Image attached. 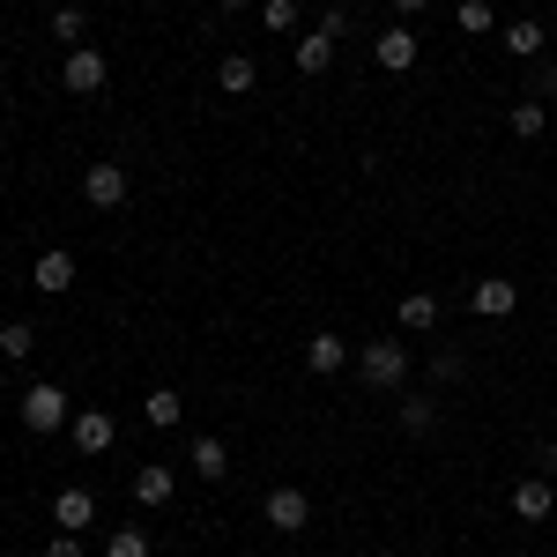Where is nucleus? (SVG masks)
<instances>
[{
	"instance_id": "18",
	"label": "nucleus",
	"mask_w": 557,
	"mask_h": 557,
	"mask_svg": "<svg viewBox=\"0 0 557 557\" xmlns=\"http://www.w3.org/2000/svg\"><path fill=\"white\" fill-rule=\"evenodd\" d=\"M290 60H298V75H327V67H335V38H320V30H305V38L290 45Z\"/></svg>"
},
{
	"instance_id": "10",
	"label": "nucleus",
	"mask_w": 557,
	"mask_h": 557,
	"mask_svg": "<svg viewBox=\"0 0 557 557\" xmlns=\"http://www.w3.org/2000/svg\"><path fill=\"white\" fill-rule=\"evenodd\" d=\"M349 357H357V343H343V335H327V327H320V335L305 343V372H312V380H335Z\"/></svg>"
},
{
	"instance_id": "7",
	"label": "nucleus",
	"mask_w": 557,
	"mask_h": 557,
	"mask_svg": "<svg viewBox=\"0 0 557 557\" xmlns=\"http://www.w3.org/2000/svg\"><path fill=\"white\" fill-rule=\"evenodd\" d=\"M127 491H134V513H157V506H172V498H178V475L164 469V461H141Z\"/></svg>"
},
{
	"instance_id": "8",
	"label": "nucleus",
	"mask_w": 557,
	"mask_h": 557,
	"mask_svg": "<svg viewBox=\"0 0 557 557\" xmlns=\"http://www.w3.org/2000/svg\"><path fill=\"white\" fill-rule=\"evenodd\" d=\"M67 438H75V454H112L120 424H112L104 409H75V417H67Z\"/></svg>"
},
{
	"instance_id": "2",
	"label": "nucleus",
	"mask_w": 557,
	"mask_h": 557,
	"mask_svg": "<svg viewBox=\"0 0 557 557\" xmlns=\"http://www.w3.org/2000/svg\"><path fill=\"white\" fill-rule=\"evenodd\" d=\"M67 417H75V401H67V386H23V431H38V438H52V431H67Z\"/></svg>"
},
{
	"instance_id": "1",
	"label": "nucleus",
	"mask_w": 557,
	"mask_h": 557,
	"mask_svg": "<svg viewBox=\"0 0 557 557\" xmlns=\"http://www.w3.org/2000/svg\"><path fill=\"white\" fill-rule=\"evenodd\" d=\"M357 380L372 386V394H401L409 386V343H357Z\"/></svg>"
},
{
	"instance_id": "29",
	"label": "nucleus",
	"mask_w": 557,
	"mask_h": 557,
	"mask_svg": "<svg viewBox=\"0 0 557 557\" xmlns=\"http://www.w3.org/2000/svg\"><path fill=\"white\" fill-rule=\"evenodd\" d=\"M535 97H557V60H535Z\"/></svg>"
},
{
	"instance_id": "30",
	"label": "nucleus",
	"mask_w": 557,
	"mask_h": 557,
	"mask_svg": "<svg viewBox=\"0 0 557 557\" xmlns=\"http://www.w3.org/2000/svg\"><path fill=\"white\" fill-rule=\"evenodd\" d=\"M45 557H83V535H52V550Z\"/></svg>"
},
{
	"instance_id": "26",
	"label": "nucleus",
	"mask_w": 557,
	"mask_h": 557,
	"mask_svg": "<svg viewBox=\"0 0 557 557\" xmlns=\"http://www.w3.org/2000/svg\"><path fill=\"white\" fill-rule=\"evenodd\" d=\"M454 23H461L469 38H483V30H491L498 15H491V0H461V8H454Z\"/></svg>"
},
{
	"instance_id": "12",
	"label": "nucleus",
	"mask_w": 557,
	"mask_h": 557,
	"mask_svg": "<svg viewBox=\"0 0 557 557\" xmlns=\"http://www.w3.org/2000/svg\"><path fill=\"white\" fill-rule=\"evenodd\" d=\"M513 305H520V283H506V275H491V283H475V290H469L475 320H506Z\"/></svg>"
},
{
	"instance_id": "11",
	"label": "nucleus",
	"mask_w": 557,
	"mask_h": 557,
	"mask_svg": "<svg viewBox=\"0 0 557 557\" xmlns=\"http://www.w3.org/2000/svg\"><path fill=\"white\" fill-rule=\"evenodd\" d=\"M394 320H401V335H431L446 320V305H438V290H409V298L394 305Z\"/></svg>"
},
{
	"instance_id": "17",
	"label": "nucleus",
	"mask_w": 557,
	"mask_h": 557,
	"mask_svg": "<svg viewBox=\"0 0 557 557\" xmlns=\"http://www.w3.org/2000/svg\"><path fill=\"white\" fill-rule=\"evenodd\" d=\"M513 513L520 520H550L557 513V491L543 483V475H528V483H513Z\"/></svg>"
},
{
	"instance_id": "23",
	"label": "nucleus",
	"mask_w": 557,
	"mask_h": 557,
	"mask_svg": "<svg viewBox=\"0 0 557 557\" xmlns=\"http://www.w3.org/2000/svg\"><path fill=\"white\" fill-rule=\"evenodd\" d=\"M506 120H513V134H520V141H535V134L550 127V112H543V97H520V104L506 112Z\"/></svg>"
},
{
	"instance_id": "31",
	"label": "nucleus",
	"mask_w": 557,
	"mask_h": 557,
	"mask_svg": "<svg viewBox=\"0 0 557 557\" xmlns=\"http://www.w3.org/2000/svg\"><path fill=\"white\" fill-rule=\"evenodd\" d=\"M394 8H401V15H417V8H431V0H394Z\"/></svg>"
},
{
	"instance_id": "22",
	"label": "nucleus",
	"mask_w": 557,
	"mask_h": 557,
	"mask_svg": "<svg viewBox=\"0 0 557 557\" xmlns=\"http://www.w3.org/2000/svg\"><path fill=\"white\" fill-rule=\"evenodd\" d=\"M52 38H60V45H83L89 38V15L75 8V0H60V8H52Z\"/></svg>"
},
{
	"instance_id": "16",
	"label": "nucleus",
	"mask_w": 557,
	"mask_h": 557,
	"mask_svg": "<svg viewBox=\"0 0 557 557\" xmlns=\"http://www.w3.org/2000/svg\"><path fill=\"white\" fill-rule=\"evenodd\" d=\"M186 461H194V475H201V483H223V475H231V446H223V438H209V431H201V438H194V454H186Z\"/></svg>"
},
{
	"instance_id": "4",
	"label": "nucleus",
	"mask_w": 557,
	"mask_h": 557,
	"mask_svg": "<svg viewBox=\"0 0 557 557\" xmlns=\"http://www.w3.org/2000/svg\"><path fill=\"white\" fill-rule=\"evenodd\" d=\"M60 83L75 89V97H97V89L112 83V60H104L97 45H67V60H60Z\"/></svg>"
},
{
	"instance_id": "27",
	"label": "nucleus",
	"mask_w": 557,
	"mask_h": 557,
	"mask_svg": "<svg viewBox=\"0 0 557 557\" xmlns=\"http://www.w3.org/2000/svg\"><path fill=\"white\" fill-rule=\"evenodd\" d=\"M461 372H469V357H461V349H438V357H431V386H454Z\"/></svg>"
},
{
	"instance_id": "21",
	"label": "nucleus",
	"mask_w": 557,
	"mask_h": 557,
	"mask_svg": "<svg viewBox=\"0 0 557 557\" xmlns=\"http://www.w3.org/2000/svg\"><path fill=\"white\" fill-rule=\"evenodd\" d=\"M104 557H149V528H141V520L112 528V535H104Z\"/></svg>"
},
{
	"instance_id": "20",
	"label": "nucleus",
	"mask_w": 557,
	"mask_h": 557,
	"mask_svg": "<svg viewBox=\"0 0 557 557\" xmlns=\"http://www.w3.org/2000/svg\"><path fill=\"white\" fill-rule=\"evenodd\" d=\"M141 417H149L157 431H172L178 417H186V401H178L172 386H149V394H141Z\"/></svg>"
},
{
	"instance_id": "6",
	"label": "nucleus",
	"mask_w": 557,
	"mask_h": 557,
	"mask_svg": "<svg viewBox=\"0 0 557 557\" xmlns=\"http://www.w3.org/2000/svg\"><path fill=\"white\" fill-rule=\"evenodd\" d=\"M83 201L89 209H120L127 201V164H112V157L83 164Z\"/></svg>"
},
{
	"instance_id": "19",
	"label": "nucleus",
	"mask_w": 557,
	"mask_h": 557,
	"mask_svg": "<svg viewBox=\"0 0 557 557\" xmlns=\"http://www.w3.org/2000/svg\"><path fill=\"white\" fill-rule=\"evenodd\" d=\"M401 431H409V438H431V431H438V394H409V401H401Z\"/></svg>"
},
{
	"instance_id": "5",
	"label": "nucleus",
	"mask_w": 557,
	"mask_h": 557,
	"mask_svg": "<svg viewBox=\"0 0 557 557\" xmlns=\"http://www.w3.org/2000/svg\"><path fill=\"white\" fill-rule=\"evenodd\" d=\"M75 275H83V260L67 253V246H45V253L30 260V290H45V298H67Z\"/></svg>"
},
{
	"instance_id": "25",
	"label": "nucleus",
	"mask_w": 557,
	"mask_h": 557,
	"mask_svg": "<svg viewBox=\"0 0 557 557\" xmlns=\"http://www.w3.org/2000/svg\"><path fill=\"white\" fill-rule=\"evenodd\" d=\"M260 30L290 38V30H298V0H260Z\"/></svg>"
},
{
	"instance_id": "13",
	"label": "nucleus",
	"mask_w": 557,
	"mask_h": 557,
	"mask_svg": "<svg viewBox=\"0 0 557 557\" xmlns=\"http://www.w3.org/2000/svg\"><path fill=\"white\" fill-rule=\"evenodd\" d=\"M498 45H506L513 60H528V67H535V60H543V45H550V30H543L535 15H513V23L498 30Z\"/></svg>"
},
{
	"instance_id": "33",
	"label": "nucleus",
	"mask_w": 557,
	"mask_h": 557,
	"mask_svg": "<svg viewBox=\"0 0 557 557\" xmlns=\"http://www.w3.org/2000/svg\"><path fill=\"white\" fill-rule=\"evenodd\" d=\"M550 469H557V438H550Z\"/></svg>"
},
{
	"instance_id": "32",
	"label": "nucleus",
	"mask_w": 557,
	"mask_h": 557,
	"mask_svg": "<svg viewBox=\"0 0 557 557\" xmlns=\"http://www.w3.org/2000/svg\"><path fill=\"white\" fill-rule=\"evenodd\" d=\"M215 8H253V0H215Z\"/></svg>"
},
{
	"instance_id": "15",
	"label": "nucleus",
	"mask_w": 557,
	"mask_h": 557,
	"mask_svg": "<svg viewBox=\"0 0 557 557\" xmlns=\"http://www.w3.org/2000/svg\"><path fill=\"white\" fill-rule=\"evenodd\" d=\"M253 83H260L253 52H223V60H215V89H223V97H246Z\"/></svg>"
},
{
	"instance_id": "9",
	"label": "nucleus",
	"mask_w": 557,
	"mask_h": 557,
	"mask_svg": "<svg viewBox=\"0 0 557 557\" xmlns=\"http://www.w3.org/2000/svg\"><path fill=\"white\" fill-rule=\"evenodd\" d=\"M372 52H380V67H386V75H409L424 45H417V30H409V23H386V30H380V45H372Z\"/></svg>"
},
{
	"instance_id": "34",
	"label": "nucleus",
	"mask_w": 557,
	"mask_h": 557,
	"mask_svg": "<svg viewBox=\"0 0 557 557\" xmlns=\"http://www.w3.org/2000/svg\"><path fill=\"white\" fill-rule=\"evenodd\" d=\"M327 8H349V0H327Z\"/></svg>"
},
{
	"instance_id": "14",
	"label": "nucleus",
	"mask_w": 557,
	"mask_h": 557,
	"mask_svg": "<svg viewBox=\"0 0 557 557\" xmlns=\"http://www.w3.org/2000/svg\"><path fill=\"white\" fill-rule=\"evenodd\" d=\"M89 520H97V498H89L83 483H75V491H60V498H52V528H60V535H83Z\"/></svg>"
},
{
	"instance_id": "24",
	"label": "nucleus",
	"mask_w": 557,
	"mask_h": 557,
	"mask_svg": "<svg viewBox=\"0 0 557 557\" xmlns=\"http://www.w3.org/2000/svg\"><path fill=\"white\" fill-rule=\"evenodd\" d=\"M30 349H38V327H30V320H8V327H0V357H15V364H23Z\"/></svg>"
},
{
	"instance_id": "3",
	"label": "nucleus",
	"mask_w": 557,
	"mask_h": 557,
	"mask_svg": "<svg viewBox=\"0 0 557 557\" xmlns=\"http://www.w3.org/2000/svg\"><path fill=\"white\" fill-rule=\"evenodd\" d=\"M260 520H268L275 535H305V528H312V498H305L298 483H275V491L260 498Z\"/></svg>"
},
{
	"instance_id": "28",
	"label": "nucleus",
	"mask_w": 557,
	"mask_h": 557,
	"mask_svg": "<svg viewBox=\"0 0 557 557\" xmlns=\"http://www.w3.org/2000/svg\"><path fill=\"white\" fill-rule=\"evenodd\" d=\"M312 30H320V38H335V45H343V30H349V8H320V23H312Z\"/></svg>"
}]
</instances>
